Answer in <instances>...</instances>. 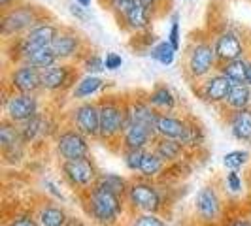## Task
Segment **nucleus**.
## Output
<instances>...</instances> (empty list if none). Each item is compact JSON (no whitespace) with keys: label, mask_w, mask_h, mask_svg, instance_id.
Here are the masks:
<instances>
[{"label":"nucleus","mask_w":251,"mask_h":226,"mask_svg":"<svg viewBox=\"0 0 251 226\" xmlns=\"http://www.w3.org/2000/svg\"><path fill=\"white\" fill-rule=\"evenodd\" d=\"M226 112H238V110H248L251 108V85L250 83H232L228 98L225 106Z\"/></svg>","instance_id":"27"},{"label":"nucleus","mask_w":251,"mask_h":226,"mask_svg":"<svg viewBox=\"0 0 251 226\" xmlns=\"http://www.w3.org/2000/svg\"><path fill=\"white\" fill-rule=\"evenodd\" d=\"M4 119L15 125H23L25 121L32 119L42 112L40 94H25V92H12L4 87V100H2Z\"/></svg>","instance_id":"7"},{"label":"nucleus","mask_w":251,"mask_h":226,"mask_svg":"<svg viewBox=\"0 0 251 226\" xmlns=\"http://www.w3.org/2000/svg\"><path fill=\"white\" fill-rule=\"evenodd\" d=\"M53 141H55V153L61 158V162L91 157V143H89L91 139L74 126L68 125L61 128V132Z\"/></svg>","instance_id":"10"},{"label":"nucleus","mask_w":251,"mask_h":226,"mask_svg":"<svg viewBox=\"0 0 251 226\" xmlns=\"http://www.w3.org/2000/svg\"><path fill=\"white\" fill-rule=\"evenodd\" d=\"M36 219L40 226H66L70 215L66 213L63 205L53 203V202H46L38 207Z\"/></svg>","instance_id":"25"},{"label":"nucleus","mask_w":251,"mask_h":226,"mask_svg":"<svg viewBox=\"0 0 251 226\" xmlns=\"http://www.w3.org/2000/svg\"><path fill=\"white\" fill-rule=\"evenodd\" d=\"M251 160V155L250 151L246 149H234V151H228L225 153V157H223V166H225V170L228 172H240L242 168H246Z\"/></svg>","instance_id":"34"},{"label":"nucleus","mask_w":251,"mask_h":226,"mask_svg":"<svg viewBox=\"0 0 251 226\" xmlns=\"http://www.w3.org/2000/svg\"><path fill=\"white\" fill-rule=\"evenodd\" d=\"M193 209H195V215L201 225H221L225 219V203H223V198H221L217 187L214 185H204L197 190Z\"/></svg>","instance_id":"8"},{"label":"nucleus","mask_w":251,"mask_h":226,"mask_svg":"<svg viewBox=\"0 0 251 226\" xmlns=\"http://www.w3.org/2000/svg\"><path fill=\"white\" fill-rule=\"evenodd\" d=\"M248 187L251 188V170L248 172Z\"/></svg>","instance_id":"50"},{"label":"nucleus","mask_w":251,"mask_h":226,"mask_svg":"<svg viewBox=\"0 0 251 226\" xmlns=\"http://www.w3.org/2000/svg\"><path fill=\"white\" fill-rule=\"evenodd\" d=\"M177 51L181 49V26H179V13L174 12L170 17V30H168V38H166Z\"/></svg>","instance_id":"39"},{"label":"nucleus","mask_w":251,"mask_h":226,"mask_svg":"<svg viewBox=\"0 0 251 226\" xmlns=\"http://www.w3.org/2000/svg\"><path fill=\"white\" fill-rule=\"evenodd\" d=\"M19 2H23V0H0V8H2V12H4V10L12 8L15 4H19Z\"/></svg>","instance_id":"46"},{"label":"nucleus","mask_w":251,"mask_h":226,"mask_svg":"<svg viewBox=\"0 0 251 226\" xmlns=\"http://www.w3.org/2000/svg\"><path fill=\"white\" fill-rule=\"evenodd\" d=\"M108 85H110V81L102 79L100 75L83 74L77 79V83H75V87L72 89L70 96H72V100H75V102L91 100L93 96L104 92V90L108 89Z\"/></svg>","instance_id":"20"},{"label":"nucleus","mask_w":251,"mask_h":226,"mask_svg":"<svg viewBox=\"0 0 251 226\" xmlns=\"http://www.w3.org/2000/svg\"><path fill=\"white\" fill-rule=\"evenodd\" d=\"M46 15L48 13L44 12V10H40V6H36V4L19 2V4H15V6L2 12V17H0V34H2V38L6 42L25 36L26 32Z\"/></svg>","instance_id":"4"},{"label":"nucleus","mask_w":251,"mask_h":226,"mask_svg":"<svg viewBox=\"0 0 251 226\" xmlns=\"http://www.w3.org/2000/svg\"><path fill=\"white\" fill-rule=\"evenodd\" d=\"M221 226H251V219L248 213H238L232 217H225Z\"/></svg>","instance_id":"42"},{"label":"nucleus","mask_w":251,"mask_h":226,"mask_svg":"<svg viewBox=\"0 0 251 226\" xmlns=\"http://www.w3.org/2000/svg\"><path fill=\"white\" fill-rule=\"evenodd\" d=\"M125 226H166L161 213H130Z\"/></svg>","instance_id":"36"},{"label":"nucleus","mask_w":251,"mask_h":226,"mask_svg":"<svg viewBox=\"0 0 251 226\" xmlns=\"http://www.w3.org/2000/svg\"><path fill=\"white\" fill-rule=\"evenodd\" d=\"M97 183L125 198L126 190H128V185H130V179L123 177L121 174H113V172H100V177H99Z\"/></svg>","instance_id":"31"},{"label":"nucleus","mask_w":251,"mask_h":226,"mask_svg":"<svg viewBox=\"0 0 251 226\" xmlns=\"http://www.w3.org/2000/svg\"><path fill=\"white\" fill-rule=\"evenodd\" d=\"M6 226H40L36 215L32 213H17L6 223Z\"/></svg>","instance_id":"40"},{"label":"nucleus","mask_w":251,"mask_h":226,"mask_svg":"<svg viewBox=\"0 0 251 226\" xmlns=\"http://www.w3.org/2000/svg\"><path fill=\"white\" fill-rule=\"evenodd\" d=\"M79 68L83 70V74H91V75H100L106 66H104V57H100L97 51H85L83 57L79 59Z\"/></svg>","instance_id":"33"},{"label":"nucleus","mask_w":251,"mask_h":226,"mask_svg":"<svg viewBox=\"0 0 251 226\" xmlns=\"http://www.w3.org/2000/svg\"><path fill=\"white\" fill-rule=\"evenodd\" d=\"M185 123H187V117H181L176 113H159L157 125H155L157 138L179 139L185 132Z\"/></svg>","instance_id":"22"},{"label":"nucleus","mask_w":251,"mask_h":226,"mask_svg":"<svg viewBox=\"0 0 251 226\" xmlns=\"http://www.w3.org/2000/svg\"><path fill=\"white\" fill-rule=\"evenodd\" d=\"M232 87V81L223 75L221 72H214L212 75H208L206 79L199 81L193 90L195 94L201 98L204 104H210V106H225L226 98H228V92Z\"/></svg>","instance_id":"15"},{"label":"nucleus","mask_w":251,"mask_h":226,"mask_svg":"<svg viewBox=\"0 0 251 226\" xmlns=\"http://www.w3.org/2000/svg\"><path fill=\"white\" fill-rule=\"evenodd\" d=\"M128 102V121L130 125L136 123V125H144L148 128H153L155 130V125H157V117H159V112L151 106L148 102V96H138L134 94L132 98H126ZM157 132V130H155Z\"/></svg>","instance_id":"18"},{"label":"nucleus","mask_w":251,"mask_h":226,"mask_svg":"<svg viewBox=\"0 0 251 226\" xmlns=\"http://www.w3.org/2000/svg\"><path fill=\"white\" fill-rule=\"evenodd\" d=\"M74 2H77V4H79V6H83V8H89L93 0H74Z\"/></svg>","instance_id":"48"},{"label":"nucleus","mask_w":251,"mask_h":226,"mask_svg":"<svg viewBox=\"0 0 251 226\" xmlns=\"http://www.w3.org/2000/svg\"><path fill=\"white\" fill-rule=\"evenodd\" d=\"M151 149L155 151L168 166L170 164L183 162L185 160V155H187V151L179 143V139H170V138H157L153 141V147Z\"/></svg>","instance_id":"24"},{"label":"nucleus","mask_w":251,"mask_h":226,"mask_svg":"<svg viewBox=\"0 0 251 226\" xmlns=\"http://www.w3.org/2000/svg\"><path fill=\"white\" fill-rule=\"evenodd\" d=\"M99 110H100V132L99 139L106 145H113L121 141V136L130 125L128 121V102L121 96L106 94L99 98Z\"/></svg>","instance_id":"2"},{"label":"nucleus","mask_w":251,"mask_h":226,"mask_svg":"<svg viewBox=\"0 0 251 226\" xmlns=\"http://www.w3.org/2000/svg\"><path fill=\"white\" fill-rule=\"evenodd\" d=\"M87 8H83V6H79L77 2H72L70 6H68V12L72 13V17H75L77 21H85L87 19V13H85Z\"/></svg>","instance_id":"44"},{"label":"nucleus","mask_w":251,"mask_h":226,"mask_svg":"<svg viewBox=\"0 0 251 226\" xmlns=\"http://www.w3.org/2000/svg\"><path fill=\"white\" fill-rule=\"evenodd\" d=\"M153 19H155V10L138 2V6L119 23V26L125 28L130 34H142V32H148L151 28Z\"/></svg>","instance_id":"19"},{"label":"nucleus","mask_w":251,"mask_h":226,"mask_svg":"<svg viewBox=\"0 0 251 226\" xmlns=\"http://www.w3.org/2000/svg\"><path fill=\"white\" fill-rule=\"evenodd\" d=\"M6 89L12 92L40 94L42 92V70L26 63H17L6 74Z\"/></svg>","instance_id":"13"},{"label":"nucleus","mask_w":251,"mask_h":226,"mask_svg":"<svg viewBox=\"0 0 251 226\" xmlns=\"http://www.w3.org/2000/svg\"><path fill=\"white\" fill-rule=\"evenodd\" d=\"M104 66H106L108 72H115V70H119L123 66V57L119 53H115V51H108L104 55Z\"/></svg>","instance_id":"41"},{"label":"nucleus","mask_w":251,"mask_h":226,"mask_svg":"<svg viewBox=\"0 0 251 226\" xmlns=\"http://www.w3.org/2000/svg\"><path fill=\"white\" fill-rule=\"evenodd\" d=\"M176 53H177V49L168 42V40H159V42L150 49L148 55H150L155 63L163 64V66H172L174 61H176Z\"/></svg>","instance_id":"30"},{"label":"nucleus","mask_w":251,"mask_h":226,"mask_svg":"<svg viewBox=\"0 0 251 226\" xmlns=\"http://www.w3.org/2000/svg\"><path fill=\"white\" fill-rule=\"evenodd\" d=\"M77 196L81 200L85 215L97 226H121L125 217L130 215L125 198L99 183Z\"/></svg>","instance_id":"1"},{"label":"nucleus","mask_w":251,"mask_h":226,"mask_svg":"<svg viewBox=\"0 0 251 226\" xmlns=\"http://www.w3.org/2000/svg\"><path fill=\"white\" fill-rule=\"evenodd\" d=\"M68 125L77 128L89 139H99L100 132V110L99 100L77 102L68 112Z\"/></svg>","instance_id":"11"},{"label":"nucleus","mask_w":251,"mask_h":226,"mask_svg":"<svg viewBox=\"0 0 251 226\" xmlns=\"http://www.w3.org/2000/svg\"><path fill=\"white\" fill-rule=\"evenodd\" d=\"M225 188L230 194H242L246 190V181L240 176V172H226L225 176Z\"/></svg>","instance_id":"38"},{"label":"nucleus","mask_w":251,"mask_h":226,"mask_svg":"<svg viewBox=\"0 0 251 226\" xmlns=\"http://www.w3.org/2000/svg\"><path fill=\"white\" fill-rule=\"evenodd\" d=\"M248 68H250V57H244L236 61L221 63L217 66V72L226 75L232 83H248Z\"/></svg>","instance_id":"29"},{"label":"nucleus","mask_w":251,"mask_h":226,"mask_svg":"<svg viewBox=\"0 0 251 226\" xmlns=\"http://www.w3.org/2000/svg\"><path fill=\"white\" fill-rule=\"evenodd\" d=\"M248 83L251 85V53H250V68H248Z\"/></svg>","instance_id":"49"},{"label":"nucleus","mask_w":251,"mask_h":226,"mask_svg":"<svg viewBox=\"0 0 251 226\" xmlns=\"http://www.w3.org/2000/svg\"><path fill=\"white\" fill-rule=\"evenodd\" d=\"M61 176H63L64 183L74 192L81 194L97 185V181L100 177V170L97 168V164L91 157H85V158H77V160L61 162Z\"/></svg>","instance_id":"6"},{"label":"nucleus","mask_w":251,"mask_h":226,"mask_svg":"<svg viewBox=\"0 0 251 226\" xmlns=\"http://www.w3.org/2000/svg\"><path fill=\"white\" fill-rule=\"evenodd\" d=\"M23 63L30 64V66H34L38 70H46V68H50V66L59 63V59H57V55L53 53L50 45V47H40V49H34L32 53H28Z\"/></svg>","instance_id":"32"},{"label":"nucleus","mask_w":251,"mask_h":226,"mask_svg":"<svg viewBox=\"0 0 251 226\" xmlns=\"http://www.w3.org/2000/svg\"><path fill=\"white\" fill-rule=\"evenodd\" d=\"M217 55H215L214 40L208 38H195L191 40L189 47L185 49L183 59V74L189 83H199L208 75L217 72Z\"/></svg>","instance_id":"3"},{"label":"nucleus","mask_w":251,"mask_h":226,"mask_svg":"<svg viewBox=\"0 0 251 226\" xmlns=\"http://www.w3.org/2000/svg\"><path fill=\"white\" fill-rule=\"evenodd\" d=\"M212 40H214L215 55H217L219 64L250 57V47L246 44V38L236 28H223Z\"/></svg>","instance_id":"14"},{"label":"nucleus","mask_w":251,"mask_h":226,"mask_svg":"<svg viewBox=\"0 0 251 226\" xmlns=\"http://www.w3.org/2000/svg\"><path fill=\"white\" fill-rule=\"evenodd\" d=\"M19 132H21V139L28 147V145H34L44 139H55L57 134L61 132V126L57 125L48 113L40 112L32 119L19 125Z\"/></svg>","instance_id":"16"},{"label":"nucleus","mask_w":251,"mask_h":226,"mask_svg":"<svg viewBox=\"0 0 251 226\" xmlns=\"http://www.w3.org/2000/svg\"><path fill=\"white\" fill-rule=\"evenodd\" d=\"M51 49L57 55L59 63H79V59L87 51V44H85V38L75 28L61 26L51 44Z\"/></svg>","instance_id":"12"},{"label":"nucleus","mask_w":251,"mask_h":226,"mask_svg":"<svg viewBox=\"0 0 251 226\" xmlns=\"http://www.w3.org/2000/svg\"><path fill=\"white\" fill-rule=\"evenodd\" d=\"M225 121L230 136L236 141L251 143V108L238 110V112H226Z\"/></svg>","instance_id":"21"},{"label":"nucleus","mask_w":251,"mask_h":226,"mask_svg":"<svg viewBox=\"0 0 251 226\" xmlns=\"http://www.w3.org/2000/svg\"><path fill=\"white\" fill-rule=\"evenodd\" d=\"M179 143L185 147L187 153H197V151H201L202 147H204V143H206V134H204V128H202V125L197 119L187 117L185 132L181 134Z\"/></svg>","instance_id":"26"},{"label":"nucleus","mask_w":251,"mask_h":226,"mask_svg":"<svg viewBox=\"0 0 251 226\" xmlns=\"http://www.w3.org/2000/svg\"><path fill=\"white\" fill-rule=\"evenodd\" d=\"M79 66L75 63H57L42 70V92L59 94V92H72L79 79Z\"/></svg>","instance_id":"9"},{"label":"nucleus","mask_w":251,"mask_h":226,"mask_svg":"<svg viewBox=\"0 0 251 226\" xmlns=\"http://www.w3.org/2000/svg\"><path fill=\"white\" fill-rule=\"evenodd\" d=\"M140 2H142V4H146V6H150V8H153V10H157L164 0H140Z\"/></svg>","instance_id":"47"},{"label":"nucleus","mask_w":251,"mask_h":226,"mask_svg":"<svg viewBox=\"0 0 251 226\" xmlns=\"http://www.w3.org/2000/svg\"><path fill=\"white\" fill-rule=\"evenodd\" d=\"M146 151L148 149H123L121 151V158H123V164L128 172L132 174H138L140 166H142V160L146 157Z\"/></svg>","instance_id":"37"},{"label":"nucleus","mask_w":251,"mask_h":226,"mask_svg":"<svg viewBox=\"0 0 251 226\" xmlns=\"http://www.w3.org/2000/svg\"><path fill=\"white\" fill-rule=\"evenodd\" d=\"M166 170H168V164L164 162L153 149H148L144 160H142V166H140L138 176L144 177V179H150V181H157L159 177L164 176Z\"/></svg>","instance_id":"28"},{"label":"nucleus","mask_w":251,"mask_h":226,"mask_svg":"<svg viewBox=\"0 0 251 226\" xmlns=\"http://www.w3.org/2000/svg\"><path fill=\"white\" fill-rule=\"evenodd\" d=\"M66 226H89L83 219H79V217H70L68 219V223H66Z\"/></svg>","instance_id":"45"},{"label":"nucleus","mask_w":251,"mask_h":226,"mask_svg":"<svg viewBox=\"0 0 251 226\" xmlns=\"http://www.w3.org/2000/svg\"><path fill=\"white\" fill-rule=\"evenodd\" d=\"M126 205L130 213H161L164 209V194L161 187L144 177H132L126 190Z\"/></svg>","instance_id":"5"},{"label":"nucleus","mask_w":251,"mask_h":226,"mask_svg":"<svg viewBox=\"0 0 251 226\" xmlns=\"http://www.w3.org/2000/svg\"><path fill=\"white\" fill-rule=\"evenodd\" d=\"M155 139H157V132L153 128L132 123L126 126V130L121 136L119 153L123 149H151Z\"/></svg>","instance_id":"17"},{"label":"nucleus","mask_w":251,"mask_h":226,"mask_svg":"<svg viewBox=\"0 0 251 226\" xmlns=\"http://www.w3.org/2000/svg\"><path fill=\"white\" fill-rule=\"evenodd\" d=\"M146 96L159 113H174L177 110V96L166 83L155 85L150 92H146Z\"/></svg>","instance_id":"23"},{"label":"nucleus","mask_w":251,"mask_h":226,"mask_svg":"<svg viewBox=\"0 0 251 226\" xmlns=\"http://www.w3.org/2000/svg\"><path fill=\"white\" fill-rule=\"evenodd\" d=\"M44 187H46V190L50 192L55 200L64 202V194L61 192V188H59V185H57V183H53V181H50V179H46V181H44Z\"/></svg>","instance_id":"43"},{"label":"nucleus","mask_w":251,"mask_h":226,"mask_svg":"<svg viewBox=\"0 0 251 226\" xmlns=\"http://www.w3.org/2000/svg\"><path fill=\"white\" fill-rule=\"evenodd\" d=\"M138 2L140 0H106V6L117 19V23H121L126 15L138 6Z\"/></svg>","instance_id":"35"},{"label":"nucleus","mask_w":251,"mask_h":226,"mask_svg":"<svg viewBox=\"0 0 251 226\" xmlns=\"http://www.w3.org/2000/svg\"><path fill=\"white\" fill-rule=\"evenodd\" d=\"M248 215H250V219H251V205H250V209H248Z\"/></svg>","instance_id":"51"}]
</instances>
